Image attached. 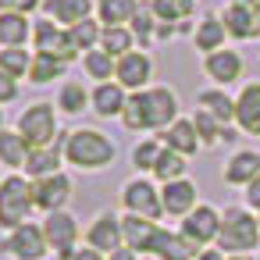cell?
<instances>
[{
	"instance_id": "obj_1",
	"label": "cell",
	"mask_w": 260,
	"mask_h": 260,
	"mask_svg": "<svg viewBox=\"0 0 260 260\" xmlns=\"http://www.w3.org/2000/svg\"><path fill=\"white\" fill-rule=\"evenodd\" d=\"M175 118V96L168 89H146L128 96L125 104V125L128 128H160Z\"/></svg>"
},
{
	"instance_id": "obj_2",
	"label": "cell",
	"mask_w": 260,
	"mask_h": 260,
	"mask_svg": "<svg viewBox=\"0 0 260 260\" xmlns=\"http://www.w3.org/2000/svg\"><path fill=\"white\" fill-rule=\"evenodd\" d=\"M64 157L75 164V168H104L114 160V143L93 128H82V132H72L68 143H64Z\"/></svg>"
},
{
	"instance_id": "obj_3",
	"label": "cell",
	"mask_w": 260,
	"mask_h": 260,
	"mask_svg": "<svg viewBox=\"0 0 260 260\" xmlns=\"http://www.w3.org/2000/svg\"><path fill=\"white\" fill-rule=\"evenodd\" d=\"M29 207H32V185H25V178L0 182V224L4 228H22Z\"/></svg>"
},
{
	"instance_id": "obj_4",
	"label": "cell",
	"mask_w": 260,
	"mask_h": 260,
	"mask_svg": "<svg viewBox=\"0 0 260 260\" xmlns=\"http://www.w3.org/2000/svg\"><path fill=\"white\" fill-rule=\"evenodd\" d=\"M54 132H57V121H54V111L47 104H36L18 118V136L29 143V150H47Z\"/></svg>"
},
{
	"instance_id": "obj_5",
	"label": "cell",
	"mask_w": 260,
	"mask_h": 260,
	"mask_svg": "<svg viewBox=\"0 0 260 260\" xmlns=\"http://www.w3.org/2000/svg\"><path fill=\"white\" fill-rule=\"evenodd\" d=\"M256 228H260V224H256L249 214L228 210V214H224V224H221V232H217V242H221V249H253L256 239H260Z\"/></svg>"
},
{
	"instance_id": "obj_6",
	"label": "cell",
	"mask_w": 260,
	"mask_h": 260,
	"mask_svg": "<svg viewBox=\"0 0 260 260\" xmlns=\"http://www.w3.org/2000/svg\"><path fill=\"white\" fill-rule=\"evenodd\" d=\"M43 235H47V242L54 246V253H57V256H64V260H72V256H75L79 228H75V217H72V214L54 210V214L47 217V224H43Z\"/></svg>"
},
{
	"instance_id": "obj_7",
	"label": "cell",
	"mask_w": 260,
	"mask_h": 260,
	"mask_svg": "<svg viewBox=\"0 0 260 260\" xmlns=\"http://www.w3.org/2000/svg\"><path fill=\"white\" fill-rule=\"evenodd\" d=\"M32 29H36V47H40V54H50V57H57V61H72V57L79 54V47L72 43V36L61 32V29H54V22H40V25H32Z\"/></svg>"
},
{
	"instance_id": "obj_8",
	"label": "cell",
	"mask_w": 260,
	"mask_h": 260,
	"mask_svg": "<svg viewBox=\"0 0 260 260\" xmlns=\"http://www.w3.org/2000/svg\"><path fill=\"white\" fill-rule=\"evenodd\" d=\"M157 235H160V228H157L153 221L139 217V214H128V217L121 221V239L128 242L132 253H153Z\"/></svg>"
},
{
	"instance_id": "obj_9",
	"label": "cell",
	"mask_w": 260,
	"mask_h": 260,
	"mask_svg": "<svg viewBox=\"0 0 260 260\" xmlns=\"http://www.w3.org/2000/svg\"><path fill=\"white\" fill-rule=\"evenodd\" d=\"M68 192H72V182L64 175H47V178H40L32 185V203L54 214V210H61V203L68 200Z\"/></svg>"
},
{
	"instance_id": "obj_10",
	"label": "cell",
	"mask_w": 260,
	"mask_h": 260,
	"mask_svg": "<svg viewBox=\"0 0 260 260\" xmlns=\"http://www.w3.org/2000/svg\"><path fill=\"white\" fill-rule=\"evenodd\" d=\"M125 207H128L132 214L146 217V221H153V217L164 214V203L157 200V192H153L150 182H128V189H125Z\"/></svg>"
},
{
	"instance_id": "obj_11",
	"label": "cell",
	"mask_w": 260,
	"mask_h": 260,
	"mask_svg": "<svg viewBox=\"0 0 260 260\" xmlns=\"http://www.w3.org/2000/svg\"><path fill=\"white\" fill-rule=\"evenodd\" d=\"M8 249H11L15 256H22V260H40V256L47 253V235H43V228H36V224H22V228H15V235L8 239Z\"/></svg>"
},
{
	"instance_id": "obj_12",
	"label": "cell",
	"mask_w": 260,
	"mask_h": 260,
	"mask_svg": "<svg viewBox=\"0 0 260 260\" xmlns=\"http://www.w3.org/2000/svg\"><path fill=\"white\" fill-rule=\"evenodd\" d=\"M185 239L192 242V246H200V242H210V239H217V232H221V221H217V214L210 210V207H196L189 217H185Z\"/></svg>"
},
{
	"instance_id": "obj_13",
	"label": "cell",
	"mask_w": 260,
	"mask_h": 260,
	"mask_svg": "<svg viewBox=\"0 0 260 260\" xmlns=\"http://www.w3.org/2000/svg\"><path fill=\"white\" fill-rule=\"evenodd\" d=\"M114 75H118V82H121V86L139 89V86L150 79V57H143V54H125V57H118Z\"/></svg>"
},
{
	"instance_id": "obj_14",
	"label": "cell",
	"mask_w": 260,
	"mask_h": 260,
	"mask_svg": "<svg viewBox=\"0 0 260 260\" xmlns=\"http://www.w3.org/2000/svg\"><path fill=\"white\" fill-rule=\"evenodd\" d=\"M235 118L246 132H260V82L242 89V96L235 104Z\"/></svg>"
},
{
	"instance_id": "obj_15",
	"label": "cell",
	"mask_w": 260,
	"mask_h": 260,
	"mask_svg": "<svg viewBox=\"0 0 260 260\" xmlns=\"http://www.w3.org/2000/svg\"><path fill=\"white\" fill-rule=\"evenodd\" d=\"M224 29H228L232 36H239V40H249V36H256V32H260V29H256V8L232 4V8L224 11Z\"/></svg>"
},
{
	"instance_id": "obj_16",
	"label": "cell",
	"mask_w": 260,
	"mask_h": 260,
	"mask_svg": "<svg viewBox=\"0 0 260 260\" xmlns=\"http://www.w3.org/2000/svg\"><path fill=\"white\" fill-rule=\"evenodd\" d=\"M118 242H121V221H114L111 214L96 217V224L89 228V246H93V249H107V253H114Z\"/></svg>"
},
{
	"instance_id": "obj_17",
	"label": "cell",
	"mask_w": 260,
	"mask_h": 260,
	"mask_svg": "<svg viewBox=\"0 0 260 260\" xmlns=\"http://www.w3.org/2000/svg\"><path fill=\"white\" fill-rule=\"evenodd\" d=\"M160 203H164L168 214H189L192 203H196V189H192L189 182H168Z\"/></svg>"
},
{
	"instance_id": "obj_18",
	"label": "cell",
	"mask_w": 260,
	"mask_h": 260,
	"mask_svg": "<svg viewBox=\"0 0 260 260\" xmlns=\"http://www.w3.org/2000/svg\"><path fill=\"white\" fill-rule=\"evenodd\" d=\"M47 15L64 25H79L89 18V0H47Z\"/></svg>"
},
{
	"instance_id": "obj_19",
	"label": "cell",
	"mask_w": 260,
	"mask_h": 260,
	"mask_svg": "<svg viewBox=\"0 0 260 260\" xmlns=\"http://www.w3.org/2000/svg\"><path fill=\"white\" fill-rule=\"evenodd\" d=\"M207 72H210V79H217V82H232V79H239L242 61H239V54H232V50H214V54L207 57Z\"/></svg>"
},
{
	"instance_id": "obj_20",
	"label": "cell",
	"mask_w": 260,
	"mask_h": 260,
	"mask_svg": "<svg viewBox=\"0 0 260 260\" xmlns=\"http://www.w3.org/2000/svg\"><path fill=\"white\" fill-rule=\"evenodd\" d=\"M153 253H157L160 260H189V256H192V242H189L185 235H171V232L160 228Z\"/></svg>"
},
{
	"instance_id": "obj_21",
	"label": "cell",
	"mask_w": 260,
	"mask_h": 260,
	"mask_svg": "<svg viewBox=\"0 0 260 260\" xmlns=\"http://www.w3.org/2000/svg\"><path fill=\"white\" fill-rule=\"evenodd\" d=\"M125 86H100L96 89V96H93V107H96V114L100 118H111V114H121L125 111Z\"/></svg>"
},
{
	"instance_id": "obj_22",
	"label": "cell",
	"mask_w": 260,
	"mask_h": 260,
	"mask_svg": "<svg viewBox=\"0 0 260 260\" xmlns=\"http://www.w3.org/2000/svg\"><path fill=\"white\" fill-rule=\"evenodd\" d=\"M160 143H168V150H175V153H196V143H200L196 139V125L192 121H175Z\"/></svg>"
},
{
	"instance_id": "obj_23",
	"label": "cell",
	"mask_w": 260,
	"mask_h": 260,
	"mask_svg": "<svg viewBox=\"0 0 260 260\" xmlns=\"http://www.w3.org/2000/svg\"><path fill=\"white\" fill-rule=\"evenodd\" d=\"M25 36H29V22H25V15H15V11H4V15H0V43L22 47Z\"/></svg>"
},
{
	"instance_id": "obj_24",
	"label": "cell",
	"mask_w": 260,
	"mask_h": 260,
	"mask_svg": "<svg viewBox=\"0 0 260 260\" xmlns=\"http://www.w3.org/2000/svg\"><path fill=\"white\" fill-rule=\"evenodd\" d=\"M29 143L18 132H0V160L4 164H25L29 160Z\"/></svg>"
},
{
	"instance_id": "obj_25",
	"label": "cell",
	"mask_w": 260,
	"mask_h": 260,
	"mask_svg": "<svg viewBox=\"0 0 260 260\" xmlns=\"http://www.w3.org/2000/svg\"><path fill=\"white\" fill-rule=\"evenodd\" d=\"M256 175H260V157H256V153H239V157H232V164H228V171H224L228 182H253Z\"/></svg>"
},
{
	"instance_id": "obj_26",
	"label": "cell",
	"mask_w": 260,
	"mask_h": 260,
	"mask_svg": "<svg viewBox=\"0 0 260 260\" xmlns=\"http://www.w3.org/2000/svg\"><path fill=\"white\" fill-rule=\"evenodd\" d=\"M136 0H100V18L107 25H121V22H132L136 18Z\"/></svg>"
},
{
	"instance_id": "obj_27",
	"label": "cell",
	"mask_w": 260,
	"mask_h": 260,
	"mask_svg": "<svg viewBox=\"0 0 260 260\" xmlns=\"http://www.w3.org/2000/svg\"><path fill=\"white\" fill-rule=\"evenodd\" d=\"M57 164H61L57 150H32L29 160H25V171L36 175V178H47V175H57Z\"/></svg>"
},
{
	"instance_id": "obj_28",
	"label": "cell",
	"mask_w": 260,
	"mask_h": 260,
	"mask_svg": "<svg viewBox=\"0 0 260 260\" xmlns=\"http://www.w3.org/2000/svg\"><path fill=\"white\" fill-rule=\"evenodd\" d=\"M100 43H104V54H111V57H125L128 47H132V32L121 29V25H107L104 36H100Z\"/></svg>"
},
{
	"instance_id": "obj_29",
	"label": "cell",
	"mask_w": 260,
	"mask_h": 260,
	"mask_svg": "<svg viewBox=\"0 0 260 260\" xmlns=\"http://www.w3.org/2000/svg\"><path fill=\"white\" fill-rule=\"evenodd\" d=\"M64 72V61H57V57H50V54H36L32 57V68H29V79L32 82H50V79H57Z\"/></svg>"
},
{
	"instance_id": "obj_30",
	"label": "cell",
	"mask_w": 260,
	"mask_h": 260,
	"mask_svg": "<svg viewBox=\"0 0 260 260\" xmlns=\"http://www.w3.org/2000/svg\"><path fill=\"white\" fill-rule=\"evenodd\" d=\"M153 171H157V178H164V182H178V175L185 171V160H182V153H175V150H160V157H157V164H153Z\"/></svg>"
},
{
	"instance_id": "obj_31",
	"label": "cell",
	"mask_w": 260,
	"mask_h": 260,
	"mask_svg": "<svg viewBox=\"0 0 260 260\" xmlns=\"http://www.w3.org/2000/svg\"><path fill=\"white\" fill-rule=\"evenodd\" d=\"M29 68H32V57L25 50H18V47H8L4 54H0V72H8L11 79L29 75Z\"/></svg>"
},
{
	"instance_id": "obj_32",
	"label": "cell",
	"mask_w": 260,
	"mask_h": 260,
	"mask_svg": "<svg viewBox=\"0 0 260 260\" xmlns=\"http://www.w3.org/2000/svg\"><path fill=\"white\" fill-rule=\"evenodd\" d=\"M224 32H228V29H224L221 22H214V18H207V22H203V25L196 29V47H200V50H210V54H214V50L221 47V40H224Z\"/></svg>"
},
{
	"instance_id": "obj_33",
	"label": "cell",
	"mask_w": 260,
	"mask_h": 260,
	"mask_svg": "<svg viewBox=\"0 0 260 260\" xmlns=\"http://www.w3.org/2000/svg\"><path fill=\"white\" fill-rule=\"evenodd\" d=\"M200 107L210 111L217 121H232V118H235V104H232L224 93H203V96H200Z\"/></svg>"
},
{
	"instance_id": "obj_34",
	"label": "cell",
	"mask_w": 260,
	"mask_h": 260,
	"mask_svg": "<svg viewBox=\"0 0 260 260\" xmlns=\"http://www.w3.org/2000/svg\"><path fill=\"white\" fill-rule=\"evenodd\" d=\"M192 11V0H153V15L160 22H175V18H185Z\"/></svg>"
},
{
	"instance_id": "obj_35",
	"label": "cell",
	"mask_w": 260,
	"mask_h": 260,
	"mask_svg": "<svg viewBox=\"0 0 260 260\" xmlns=\"http://www.w3.org/2000/svg\"><path fill=\"white\" fill-rule=\"evenodd\" d=\"M68 36H72V43H75L79 50H89V47H93V43H96L104 32L96 29V22H89V18H86V22L72 25V29H68Z\"/></svg>"
},
{
	"instance_id": "obj_36",
	"label": "cell",
	"mask_w": 260,
	"mask_h": 260,
	"mask_svg": "<svg viewBox=\"0 0 260 260\" xmlns=\"http://www.w3.org/2000/svg\"><path fill=\"white\" fill-rule=\"evenodd\" d=\"M114 68H118V64L111 61V54H104V50H89V54H86V72H89L93 79H111Z\"/></svg>"
},
{
	"instance_id": "obj_37",
	"label": "cell",
	"mask_w": 260,
	"mask_h": 260,
	"mask_svg": "<svg viewBox=\"0 0 260 260\" xmlns=\"http://www.w3.org/2000/svg\"><path fill=\"white\" fill-rule=\"evenodd\" d=\"M82 107H86V89H82L79 82L64 86V89H61V111H64V114H82Z\"/></svg>"
},
{
	"instance_id": "obj_38",
	"label": "cell",
	"mask_w": 260,
	"mask_h": 260,
	"mask_svg": "<svg viewBox=\"0 0 260 260\" xmlns=\"http://www.w3.org/2000/svg\"><path fill=\"white\" fill-rule=\"evenodd\" d=\"M160 139H150V143H139V150L132 153V160H136V168L139 171H153V164H157V157H160Z\"/></svg>"
},
{
	"instance_id": "obj_39",
	"label": "cell",
	"mask_w": 260,
	"mask_h": 260,
	"mask_svg": "<svg viewBox=\"0 0 260 260\" xmlns=\"http://www.w3.org/2000/svg\"><path fill=\"white\" fill-rule=\"evenodd\" d=\"M192 125H196V136H203V143H217V139H221L217 118H214L210 111H200V114L192 118Z\"/></svg>"
},
{
	"instance_id": "obj_40",
	"label": "cell",
	"mask_w": 260,
	"mask_h": 260,
	"mask_svg": "<svg viewBox=\"0 0 260 260\" xmlns=\"http://www.w3.org/2000/svg\"><path fill=\"white\" fill-rule=\"evenodd\" d=\"M132 32H136L139 40H150L153 22H150V15H146V11H136V18H132Z\"/></svg>"
},
{
	"instance_id": "obj_41",
	"label": "cell",
	"mask_w": 260,
	"mask_h": 260,
	"mask_svg": "<svg viewBox=\"0 0 260 260\" xmlns=\"http://www.w3.org/2000/svg\"><path fill=\"white\" fill-rule=\"evenodd\" d=\"M18 96V86H15V79L8 75V72H0V104H8V100H15Z\"/></svg>"
},
{
	"instance_id": "obj_42",
	"label": "cell",
	"mask_w": 260,
	"mask_h": 260,
	"mask_svg": "<svg viewBox=\"0 0 260 260\" xmlns=\"http://www.w3.org/2000/svg\"><path fill=\"white\" fill-rule=\"evenodd\" d=\"M40 4V0H0V8L4 11H15V15H25V11H32Z\"/></svg>"
},
{
	"instance_id": "obj_43",
	"label": "cell",
	"mask_w": 260,
	"mask_h": 260,
	"mask_svg": "<svg viewBox=\"0 0 260 260\" xmlns=\"http://www.w3.org/2000/svg\"><path fill=\"white\" fill-rule=\"evenodd\" d=\"M249 203H253V207H260V175L249 182Z\"/></svg>"
},
{
	"instance_id": "obj_44",
	"label": "cell",
	"mask_w": 260,
	"mask_h": 260,
	"mask_svg": "<svg viewBox=\"0 0 260 260\" xmlns=\"http://www.w3.org/2000/svg\"><path fill=\"white\" fill-rule=\"evenodd\" d=\"M72 260H104V256H100L96 249H82V253H75Z\"/></svg>"
},
{
	"instance_id": "obj_45",
	"label": "cell",
	"mask_w": 260,
	"mask_h": 260,
	"mask_svg": "<svg viewBox=\"0 0 260 260\" xmlns=\"http://www.w3.org/2000/svg\"><path fill=\"white\" fill-rule=\"evenodd\" d=\"M111 260H136V253H132V249H114Z\"/></svg>"
},
{
	"instance_id": "obj_46",
	"label": "cell",
	"mask_w": 260,
	"mask_h": 260,
	"mask_svg": "<svg viewBox=\"0 0 260 260\" xmlns=\"http://www.w3.org/2000/svg\"><path fill=\"white\" fill-rule=\"evenodd\" d=\"M200 260H224V256H221V253H214V249H210V253H200Z\"/></svg>"
},
{
	"instance_id": "obj_47",
	"label": "cell",
	"mask_w": 260,
	"mask_h": 260,
	"mask_svg": "<svg viewBox=\"0 0 260 260\" xmlns=\"http://www.w3.org/2000/svg\"><path fill=\"white\" fill-rule=\"evenodd\" d=\"M235 4H246V8H256V4H260V0H235Z\"/></svg>"
},
{
	"instance_id": "obj_48",
	"label": "cell",
	"mask_w": 260,
	"mask_h": 260,
	"mask_svg": "<svg viewBox=\"0 0 260 260\" xmlns=\"http://www.w3.org/2000/svg\"><path fill=\"white\" fill-rule=\"evenodd\" d=\"M256 29H260V11H256Z\"/></svg>"
},
{
	"instance_id": "obj_49",
	"label": "cell",
	"mask_w": 260,
	"mask_h": 260,
	"mask_svg": "<svg viewBox=\"0 0 260 260\" xmlns=\"http://www.w3.org/2000/svg\"><path fill=\"white\" fill-rule=\"evenodd\" d=\"M0 121H4V118H0Z\"/></svg>"
},
{
	"instance_id": "obj_50",
	"label": "cell",
	"mask_w": 260,
	"mask_h": 260,
	"mask_svg": "<svg viewBox=\"0 0 260 260\" xmlns=\"http://www.w3.org/2000/svg\"><path fill=\"white\" fill-rule=\"evenodd\" d=\"M256 224H260V221H256Z\"/></svg>"
}]
</instances>
